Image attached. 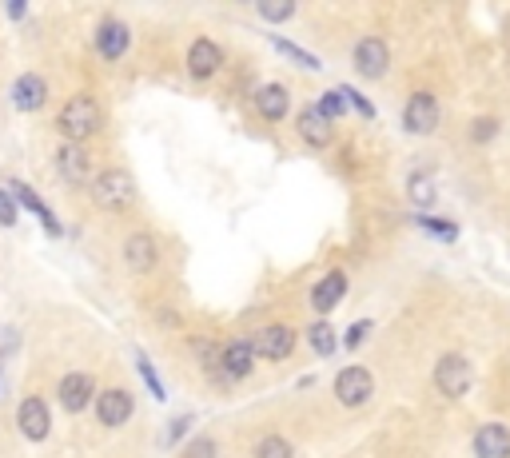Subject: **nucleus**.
I'll list each match as a JSON object with an SVG mask.
<instances>
[{
	"label": "nucleus",
	"mask_w": 510,
	"mask_h": 458,
	"mask_svg": "<svg viewBox=\"0 0 510 458\" xmlns=\"http://www.w3.org/2000/svg\"><path fill=\"white\" fill-rule=\"evenodd\" d=\"M343 291H347V275H343V272L323 275V279H319V287L312 291V307H315L319 315L335 311V303H339V299H343Z\"/></svg>",
	"instance_id": "nucleus-15"
},
{
	"label": "nucleus",
	"mask_w": 510,
	"mask_h": 458,
	"mask_svg": "<svg viewBox=\"0 0 510 458\" xmlns=\"http://www.w3.org/2000/svg\"><path fill=\"white\" fill-rule=\"evenodd\" d=\"M275 48H279V52H284V56L299 60V64H303V68H312V72H315V68H323V64H319V60H315L312 52H303V48H299V44H292V40H279V36H275Z\"/></svg>",
	"instance_id": "nucleus-26"
},
{
	"label": "nucleus",
	"mask_w": 510,
	"mask_h": 458,
	"mask_svg": "<svg viewBox=\"0 0 510 458\" xmlns=\"http://www.w3.org/2000/svg\"><path fill=\"white\" fill-rule=\"evenodd\" d=\"M0 358H5V355H0Z\"/></svg>",
	"instance_id": "nucleus-38"
},
{
	"label": "nucleus",
	"mask_w": 510,
	"mask_h": 458,
	"mask_svg": "<svg viewBox=\"0 0 510 458\" xmlns=\"http://www.w3.org/2000/svg\"><path fill=\"white\" fill-rule=\"evenodd\" d=\"M124 259H128V267H132V272H152V267H156V239L144 235V232L128 235Z\"/></svg>",
	"instance_id": "nucleus-16"
},
{
	"label": "nucleus",
	"mask_w": 510,
	"mask_h": 458,
	"mask_svg": "<svg viewBox=\"0 0 510 458\" xmlns=\"http://www.w3.org/2000/svg\"><path fill=\"white\" fill-rule=\"evenodd\" d=\"M307 343H312V351H315V355H335L339 335H335V327L327 323V319H315V323L307 327Z\"/></svg>",
	"instance_id": "nucleus-22"
},
{
	"label": "nucleus",
	"mask_w": 510,
	"mask_h": 458,
	"mask_svg": "<svg viewBox=\"0 0 510 458\" xmlns=\"http://www.w3.org/2000/svg\"><path fill=\"white\" fill-rule=\"evenodd\" d=\"M219 64H224V52H219V44H212V40H196V44L188 48V68H192V76L207 80L219 72Z\"/></svg>",
	"instance_id": "nucleus-13"
},
{
	"label": "nucleus",
	"mask_w": 510,
	"mask_h": 458,
	"mask_svg": "<svg viewBox=\"0 0 510 458\" xmlns=\"http://www.w3.org/2000/svg\"><path fill=\"white\" fill-rule=\"evenodd\" d=\"M92 199H96V207H104V212H124V207L136 204V179L128 176L124 167H108V172L96 176Z\"/></svg>",
	"instance_id": "nucleus-1"
},
{
	"label": "nucleus",
	"mask_w": 510,
	"mask_h": 458,
	"mask_svg": "<svg viewBox=\"0 0 510 458\" xmlns=\"http://www.w3.org/2000/svg\"><path fill=\"white\" fill-rule=\"evenodd\" d=\"M415 224L423 227V232H431V235H438V239H447V243H451V239L458 235L451 219H415Z\"/></svg>",
	"instance_id": "nucleus-27"
},
{
	"label": "nucleus",
	"mask_w": 510,
	"mask_h": 458,
	"mask_svg": "<svg viewBox=\"0 0 510 458\" xmlns=\"http://www.w3.org/2000/svg\"><path fill=\"white\" fill-rule=\"evenodd\" d=\"M0 227H16V199L8 196V187H0Z\"/></svg>",
	"instance_id": "nucleus-31"
},
{
	"label": "nucleus",
	"mask_w": 510,
	"mask_h": 458,
	"mask_svg": "<svg viewBox=\"0 0 510 458\" xmlns=\"http://www.w3.org/2000/svg\"><path fill=\"white\" fill-rule=\"evenodd\" d=\"M92 395H96L92 375H64L60 378V403H64V411L80 415L88 403H92Z\"/></svg>",
	"instance_id": "nucleus-9"
},
{
	"label": "nucleus",
	"mask_w": 510,
	"mask_h": 458,
	"mask_svg": "<svg viewBox=\"0 0 510 458\" xmlns=\"http://www.w3.org/2000/svg\"><path fill=\"white\" fill-rule=\"evenodd\" d=\"M56 128L68 136V144H80L100 128V104L92 96H72L56 116Z\"/></svg>",
	"instance_id": "nucleus-2"
},
{
	"label": "nucleus",
	"mask_w": 510,
	"mask_h": 458,
	"mask_svg": "<svg viewBox=\"0 0 510 458\" xmlns=\"http://www.w3.org/2000/svg\"><path fill=\"white\" fill-rule=\"evenodd\" d=\"M8 196H13V199H20V204H24L28 212H36V215H40V224H44V232L60 235V224H56V215L48 212L44 204H40V196H36V192H33V187H28V184H13V187H8Z\"/></svg>",
	"instance_id": "nucleus-21"
},
{
	"label": "nucleus",
	"mask_w": 510,
	"mask_h": 458,
	"mask_svg": "<svg viewBox=\"0 0 510 458\" xmlns=\"http://www.w3.org/2000/svg\"><path fill=\"white\" fill-rule=\"evenodd\" d=\"M140 375H144V383L152 386V395H156V398H164V386H159V378H156V371H152V363H148L144 355H140Z\"/></svg>",
	"instance_id": "nucleus-33"
},
{
	"label": "nucleus",
	"mask_w": 510,
	"mask_h": 458,
	"mask_svg": "<svg viewBox=\"0 0 510 458\" xmlns=\"http://www.w3.org/2000/svg\"><path fill=\"white\" fill-rule=\"evenodd\" d=\"M471 383H475V371H471V363H467L463 355H443V358H438L435 386L447 398H463L467 391H471Z\"/></svg>",
	"instance_id": "nucleus-3"
},
{
	"label": "nucleus",
	"mask_w": 510,
	"mask_h": 458,
	"mask_svg": "<svg viewBox=\"0 0 510 458\" xmlns=\"http://www.w3.org/2000/svg\"><path fill=\"white\" fill-rule=\"evenodd\" d=\"M339 92H343V100H347V108H355L359 116H367V119H375V108H371V100L367 96H359L355 88H339Z\"/></svg>",
	"instance_id": "nucleus-29"
},
{
	"label": "nucleus",
	"mask_w": 510,
	"mask_h": 458,
	"mask_svg": "<svg viewBox=\"0 0 510 458\" xmlns=\"http://www.w3.org/2000/svg\"><path fill=\"white\" fill-rule=\"evenodd\" d=\"M196 355H199V363H204L207 371L224 375V347H216V343H196Z\"/></svg>",
	"instance_id": "nucleus-25"
},
{
	"label": "nucleus",
	"mask_w": 510,
	"mask_h": 458,
	"mask_svg": "<svg viewBox=\"0 0 510 458\" xmlns=\"http://www.w3.org/2000/svg\"><path fill=\"white\" fill-rule=\"evenodd\" d=\"M252 351L264 355V358H287L295 351V331L292 327H264L255 339H252Z\"/></svg>",
	"instance_id": "nucleus-7"
},
{
	"label": "nucleus",
	"mask_w": 510,
	"mask_h": 458,
	"mask_svg": "<svg viewBox=\"0 0 510 458\" xmlns=\"http://www.w3.org/2000/svg\"><path fill=\"white\" fill-rule=\"evenodd\" d=\"M188 426H192V415H184V418H179V423H172V431H168V438H172V443H176V438L184 434Z\"/></svg>",
	"instance_id": "nucleus-36"
},
{
	"label": "nucleus",
	"mask_w": 510,
	"mask_h": 458,
	"mask_svg": "<svg viewBox=\"0 0 510 458\" xmlns=\"http://www.w3.org/2000/svg\"><path fill=\"white\" fill-rule=\"evenodd\" d=\"M259 16L272 20V24H275V20H292V16H295V5H287V0H284V5H272V0H264V5H259Z\"/></svg>",
	"instance_id": "nucleus-28"
},
{
	"label": "nucleus",
	"mask_w": 510,
	"mask_h": 458,
	"mask_svg": "<svg viewBox=\"0 0 510 458\" xmlns=\"http://www.w3.org/2000/svg\"><path fill=\"white\" fill-rule=\"evenodd\" d=\"M128 40H132V33H128L124 20H104L100 33H96V48H100V56L104 60H120L128 52Z\"/></svg>",
	"instance_id": "nucleus-11"
},
{
	"label": "nucleus",
	"mask_w": 510,
	"mask_h": 458,
	"mask_svg": "<svg viewBox=\"0 0 510 458\" xmlns=\"http://www.w3.org/2000/svg\"><path fill=\"white\" fill-rule=\"evenodd\" d=\"M299 136H303V144H312V148H327L335 136L332 119H323L319 108H303V112H299Z\"/></svg>",
	"instance_id": "nucleus-14"
},
{
	"label": "nucleus",
	"mask_w": 510,
	"mask_h": 458,
	"mask_svg": "<svg viewBox=\"0 0 510 458\" xmlns=\"http://www.w3.org/2000/svg\"><path fill=\"white\" fill-rule=\"evenodd\" d=\"M375 391V378L367 367H347V371L335 375V398L343 406H363Z\"/></svg>",
	"instance_id": "nucleus-4"
},
{
	"label": "nucleus",
	"mask_w": 510,
	"mask_h": 458,
	"mask_svg": "<svg viewBox=\"0 0 510 458\" xmlns=\"http://www.w3.org/2000/svg\"><path fill=\"white\" fill-rule=\"evenodd\" d=\"M255 458H292V443L279 434H267V438H259Z\"/></svg>",
	"instance_id": "nucleus-23"
},
{
	"label": "nucleus",
	"mask_w": 510,
	"mask_h": 458,
	"mask_svg": "<svg viewBox=\"0 0 510 458\" xmlns=\"http://www.w3.org/2000/svg\"><path fill=\"white\" fill-rule=\"evenodd\" d=\"M255 367V351L252 343H244V339H236V343L224 347V375L227 378H247Z\"/></svg>",
	"instance_id": "nucleus-18"
},
{
	"label": "nucleus",
	"mask_w": 510,
	"mask_h": 458,
	"mask_svg": "<svg viewBox=\"0 0 510 458\" xmlns=\"http://www.w3.org/2000/svg\"><path fill=\"white\" fill-rule=\"evenodd\" d=\"M319 112H323V119H335L347 112V100H343V92H339V88H332V92H323V100H319Z\"/></svg>",
	"instance_id": "nucleus-24"
},
{
	"label": "nucleus",
	"mask_w": 510,
	"mask_h": 458,
	"mask_svg": "<svg viewBox=\"0 0 510 458\" xmlns=\"http://www.w3.org/2000/svg\"><path fill=\"white\" fill-rule=\"evenodd\" d=\"M475 454L478 458H510V431H506V426H498V423L478 426Z\"/></svg>",
	"instance_id": "nucleus-12"
},
{
	"label": "nucleus",
	"mask_w": 510,
	"mask_h": 458,
	"mask_svg": "<svg viewBox=\"0 0 510 458\" xmlns=\"http://www.w3.org/2000/svg\"><path fill=\"white\" fill-rule=\"evenodd\" d=\"M96 418L104 426H124L132 418V395L128 391H104L96 398Z\"/></svg>",
	"instance_id": "nucleus-10"
},
{
	"label": "nucleus",
	"mask_w": 510,
	"mask_h": 458,
	"mask_svg": "<svg viewBox=\"0 0 510 458\" xmlns=\"http://www.w3.org/2000/svg\"><path fill=\"white\" fill-rule=\"evenodd\" d=\"M403 124H407V132H411V136L435 132V124H438V104H435V96H431V92H415L411 100H407V108H403Z\"/></svg>",
	"instance_id": "nucleus-5"
},
{
	"label": "nucleus",
	"mask_w": 510,
	"mask_h": 458,
	"mask_svg": "<svg viewBox=\"0 0 510 458\" xmlns=\"http://www.w3.org/2000/svg\"><path fill=\"white\" fill-rule=\"evenodd\" d=\"M16 423L20 431H24V438H33V443H40V438H48V431H53V415H48V403L44 398H24L16 411Z\"/></svg>",
	"instance_id": "nucleus-6"
},
{
	"label": "nucleus",
	"mask_w": 510,
	"mask_h": 458,
	"mask_svg": "<svg viewBox=\"0 0 510 458\" xmlns=\"http://www.w3.org/2000/svg\"><path fill=\"white\" fill-rule=\"evenodd\" d=\"M411 199L415 204H431L435 199V184L427 176H411Z\"/></svg>",
	"instance_id": "nucleus-30"
},
{
	"label": "nucleus",
	"mask_w": 510,
	"mask_h": 458,
	"mask_svg": "<svg viewBox=\"0 0 510 458\" xmlns=\"http://www.w3.org/2000/svg\"><path fill=\"white\" fill-rule=\"evenodd\" d=\"M255 108L264 119H284L287 116V88L284 84H264L255 92Z\"/></svg>",
	"instance_id": "nucleus-20"
},
{
	"label": "nucleus",
	"mask_w": 510,
	"mask_h": 458,
	"mask_svg": "<svg viewBox=\"0 0 510 458\" xmlns=\"http://www.w3.org/2000/svg\"><path fill=\"white\" fill-rule=\"evenodd\" d=\"M44 96H48V84L40 76H20L13 84V104L20 112H36V108L44 104Z\"/></svg>",
	"instance_id": "nucleus-19"
},
{
	"label": "nucleus",
	"mask_w": 510,
	"mask_h": 458,
	"mask_svg": "<svg viewBox=\"0 0 510 458\" xmlns=\"http://www.w3.org/2000/svg\"><path fill=\"white\" fill-rule=\"evenodd\" d=\"M367 331H371V327H367V323H355L351 331H347V347H359V339H363Z\"/></svg>",
	"instance_id": "nucleus-35"
},
{
	"label": "nucleus",
	"mask_w": 510,
	"mask_h": 458,
	"mask_svg": "<svg viewBox=\"0 0 510 458\" xmlns=\"http://www.w3.org/2000/svg\"><path fill=\"white\" fill-rule=\"evenodd\" d=\"M184 458H216V443L212 438H196V443H188Z\"/></svg>",
	"instance_id": "nucleus-32"
},
{
	"label": "nucleus",
	"mask_w": 510,
	"mask_h": 458,
	"mask_svg": "<svg viewBox=\"0 0 510 458\" xmlns=\"http://www.w3.org/2000/svg\"><path fill=\"white\" fill-rule=\"evenodd\" d=\"M495 128H498V124H495V119H486V116H483V119H475V132H471V136H475V144H486V139L495 136Z\"/></svg>",
	"instance_id": "nucleus-34"
},
{
	"label": "nucleus",
	"mask_w": 510,
	"mask_h": 458,
	"mask_svg": "<svg viewBox=\"0 0 510 458\" xmlns=\"http://www.w3.org/2000/svg\"><path fill=\"white\" fill-rule=\"evenodd\" d=\"M387 64H391V56H387V44L379 36H367V40H359L355 44V68L367 80H379L387 72Z\"/></svg>",
	"instance_id": "nucleus-8"
},
{
	"label": "nucleus",
	"mask_w": 510,
	"mask_h": 458,
	"mask_svg": "<svg viewBox=\"0 0 510 458\" xmlns=\"http://www.w3.org/2000/svg\"><path fill=\"white\" fill-rule=\"evenodd\" d=\"M56 167H60V176H64L68 184H84L88 179V152L80 144H64L56 152Z\"/></svg>",
	"instance_id": "nucleus-17"
},
{
	"label": "nucleus",
	"mask_w": 510,
	"mask_h": 458,
	"mask_svg": "<svg viewBox=\"0 0 510 458\" xmlns=\"http://www.w3.org/2000/svg\"><path fill=\"white\" fill-rule=\"evenodd\" d=\"M8 16H13V20L24 16V0H13V5H8Z\"/></svg>",
	"instance_id": "nucleus-37"
}]
</instances>
